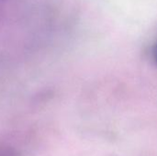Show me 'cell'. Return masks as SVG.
Returning <instances> with one entry per match:
<instances>
[{
  "mask_svg": "<svg viewBox=\"0 0 157 156\" xmlns=\"http://www.w3.org/2000/svg\"><path fill=\"white\" fill-rule=\"evenodd\" d=\"M153 56H154L155 62L157 63V43L154 46V48H153Z\"/></svg>",
  "mask_w": 157,
  "mask_h": 156,
  "instance_id": "1",
  "label": "cell"
}]
</instances>
